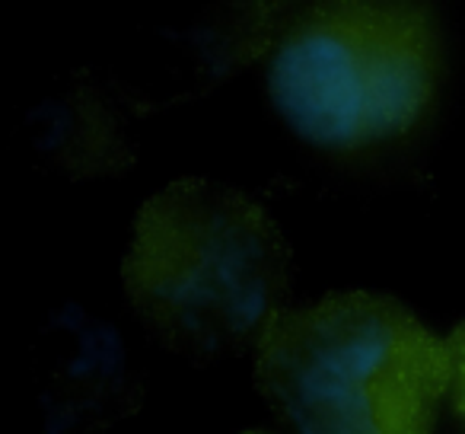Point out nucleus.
Masks as SVG:
<instances>
[{
    "label": "nucleus",
    "mask_w": 465,
    "mask_h": 434,
    "mask_svg": "<svg viewBox=\"0 0 465 434\" xmlns=\"http://www.w3.org/2000/svg\"><path fill=\"white\" fill-rule=\"evenodd\" d=\"M440 80V35L418 4H319L281 35L268 67L278 112L306 141L361 150L405 135Z\"/></svg>",
    "instance_id": "7ed1b4c3"
},
{
    "label": "nucleus",
    "mask_w": 465,
    "mask_h": 434,
    "mask_svg": "<svg viewBox=\"0 0 465 434\" xmlns=\"http://www.w3.org/2000/svg\"><path fill=\"white\" fill-rule=\"evenodd\" d=\"M255 387L284 434H430L450 345L386 294H331L278 313L255 345Z\"/></svg>",
    "instance_id": "f03ea898"
},
{
    "label": "nucleus",
    "mask_w": 465,
    "mask_h": 434,
    "mask_svg": "<svg viewBox=\"0 0 465 434\" xmlns=\"http://www.w3.org/2000/svg\"><path fill=\"white\" fill-rule=\"evenodd\" d=\"M122 278L166 348L194 361L242 355L287 310L291 247L246 192L179 179L141 207Z\"/></svg>",
    "instance_id": "f257e3e1"
},
{
    "label": "nucleus",
    "mask_w": 465,
    "mask_h": 434,
    "mask_svg": "<svg viewBox=\"0 0 465 434\" xmlns=\"http://www.w3.org/2000/svg\"><path fill=\"white\" fill-rule=\"evenodd\" d=\"M450 345V361H452V402H456L459 415L465 419V323L459 329H452V336L446 338Z\"/></svg>",
    "instance_id": "20e7f679"
}]
</instances>
